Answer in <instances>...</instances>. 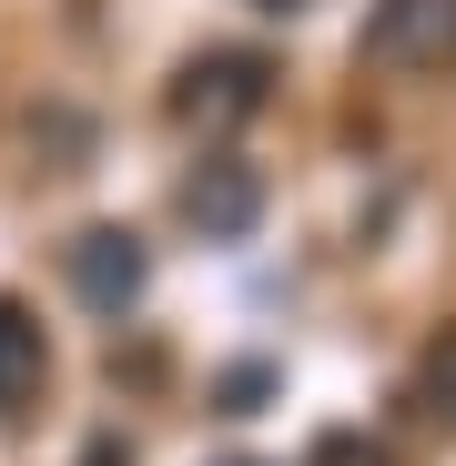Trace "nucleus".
<instances>
[{"label": "nucleus", "mask_w": 456, "mask_h": 466, "mask_svg": "<svg viewBox=\"0 0 456 466\" xmlns=\"http://www.w3.org/2000/svg\"><path fill=\"white\" fill-rule=\"evenodd\" d=\"M264 102H274V61L264 51H203L173 82V122H193V132H244Z\"/></svg>", "instance_id": "nucleus-1"}, {"label": "nucleus", "mask_w": 456, "mask_h": 466, "mask_svg": "<svg viewBox=\"0 0 456 466\" xmlns=\"http://www.w3.org/2000/svg\"><path fill=\"white\" fill-rule=\"evenodd\" d=\"M71 294L92 304V315H132V304L152 294V244L132 223H92V233H71Z\"/></svg>", "instance_id": "nucleus-2"}, {"label": "nucleus", "mask_w": 456, "mask_h": 466, "mask_svg": "<svg viewBox=\"0 0 456 466\" xmlns=\"http://www.w3.org/2000/svg\"><path fill=\"white\" fill-rule=\"evenodd\" d=\"M355 51L375 71H446L456 61V0H375Z\"/></svg>", "instance_id": "nucleus-3"}, {"label": "nucleus", "mask_w": 456, "mask_h": 466, "mask_svg": "<svg viewBox=\"0 0 456 466\" xmlns=\"http://www.w3.org/2000/svg\"><path fill=\"white\" fill-rule=\"evenodd\" d=\"M183 223L203 233V244H244V233L264 223V163H244V152H203L193 183H183Z\"/></svg>", "instance_id": "nucleus-4"}, {"label": "nucleus", "mask_w": 456, "mask_h": 466, "mask_svg": "<svg viewBox=\"0 0 456 466\" xmlns=\"http://www.w3.org/2000/svg\"><path fill=\"white\" fill-rule=\"evenodd\" d=\"M51 385V345H41V315L21 294H0V416H31Z\"/></svg>", "instance_id": "nucleus-5"}, {"label": "nucleus", "mask_w": 456, "mask_h": 466, "mask_svg": "<svg viewBox=\"0 0 456 466\" xmlns=\"http://www.w3.org/2000/svg\"><path fill=\"white\" fill-rule=\"evenodd\" d=\"M416 396H426V416H436V426H456V325L426 345V365H416Z\"/></svg>", "instance_id": "nucleus-6"}, {"label": "nucleus", "mask_w": 456, "mask_h": 466, "mask_svg": "<svg viewBox=\"0 0 456 466\" xmlns=\"http://www.w3.org/2000/svg\"><path fill=\"white\" fill-rule=\"evenodd\" d=\"M274 385H284L274 365H223V375H213V406H223V416H264Z\"/></svg>", "instance_id": "nucleus-7"}, {"label": "nucleus", "mask_w": 456, "mask_h": 466, "mask_svg": "<svg viewBox=\"0 0 456 466\" xmlns=\"http://www.w3.org/2000/svg\"><path fill=\"white\" fill-rule=\"evenodd\" d=\"M315 466H375V446H355V436H325V446H315Z\"/></svg>", "instance_id": "nucleus-8"}, {"label": "nucleus", "mask_w": 456, "mask_h": 466, "mask_svg": "<svg viewBox=\"0 0 456 466\" xmlns=\"http://www.w3.org/2000/svg\"><path fill=\"white\" fill-rule=\"evenodd\" d=\"M254 11H304V0H254Z\"/></svg>", "instance_id": "nucleus-9"}, {"label": "nucleus", "mask_w": 456, "mask_h": 466, "mask_svg": "<svg viewBox=\"0 0 456 466\" xmlns=\"http://www.w3.org/2000/svg\"><path fill=\"white\" fill-rule=\"evenodd\" d=\"M223 466H264V456H223Z\"/></svg>", "instance_id": "nucleus-10"}]
</instances>
